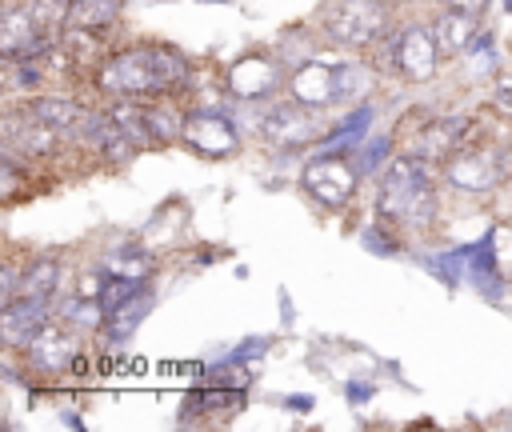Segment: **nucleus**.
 Instances as JSON below:
<instances>
[{
    "label": "nucleus",
    "mask_w": 512,
    "mask_h": 432,
    "mask_svg": "<svg viewBox=\"0 0 512 432\" xmlns=\"http://www.w3.org/2000/svg\"><path fill=\"white\" fill-rule=\"evenodd\" d=\"M24 360H28V368L40 372V376H60V372H68V368L76 364V332H72L64 320L52 316V320L28 340Z\"/></svg>",
    "instance_id": "obj_9"
},
{
    "label": "nucleus",
    "mask_w": 512,
    "mask_h": 432,
    "mask_svg": "<svg viewBox=\"0 0 512 432\" xmlns=\"http://www.w3.org/2000/svg\"><path fill=\"white\" fill-rule=\"evenodd\" d=\"M180 144L200 152V156H236L240 152V132L232 124V116L224 108H188L184 112V132H180Z\"/></svg>",
    "instance_id": "obj_7"
},
{
    "label": "nucleus",
    "mask_w": 512,
    "mask_h": 432,
    "mask_svg": "<svg viewBox=\"0 0 512 432\" xmlns=\"http://www.w3.org/2000/svg\"><path fill=\"white\" fill-rule=\"evenodd\" d=\"M56 320H64L72 332H104L108 328V308H104V300H96V296H68V304L56 312Z\"/></svg>",
    "instance_id": "obj_22"
},
{
    "label": "nucleus",
    "mask_w": 512,
    "mask_h": 432,
    "mask_svg": "<svg viewBox=\"0 0 512 432\" xmlns=\"http://www.w3.org/2000/svg\"><path fill=\"white\" fill-rule=\"evenodd\" d=\"M68 8H72V0H28V12L36 16V24L52 36H60L68 28Z\"/></svg>",
    "instance_id": "obj_25"
},
{
    "label": "nucleus",
    "mask_w": 512,
    "mask_h": 432,
    "mask_svg": "<svg viewBox=\"0 0 512 432\" xmlns=\"http://www.w3.org/2000/svg\"><path fill=\"white\" fill-rule=\"evenodd\" d=\"M472 132H476V124H472V116H440V120H428V124H420L416 128V136L408 140V152L412 156H420V160H448L456 148H464L468 140H472Z\"/></svg>",
    "instance_id": "obj_12"
},
{
    "label": "nucleus",
    "mask_w": 512,
    "mask_h": 432,
    "mask_svg": "<svg viewBox=\"0 0 512 432\" xmlns=\"http://www.w3.org/2000/svg\"><path fill=\"white\" fill-rule=\"evenodd\" d=\"M52 300H40V296H12L4 300L0 308V340L12 348V352H24L28 340L52 320Z\"/></svg>",
    "instance_id": "obj_14"
},
{
    "label": "nucleus",
    "mask_w": 512,
    "mask_h": 432,
    "mask_svg": "<svg viewBox=\"0 0 512 432\" xmlns=\"http://www.w3.org/2000/svg\"><path fill=\"white\" fill-rule=\"evenodd\" d=\"M376 212L392 228L432 224V216H436V184H432L428 160H420L412 152L392 156L388 168H384V176H380Z\"/></svg>",
    "instance_id": "obj_2"
},
{
    "label": "nucleus",
    "mask_w": 512,
    "mask_h": 432,
    "mask_svg": "<svg viewBox=\"0 0 512 432\" xmlns=\"http://www.w3.org/2000/svg\"><path fill=\"white\" fill-rule=\"evenodd\" d=\"M280 84V68L272 56H240L232 68H228V92L236 100H252V96H264Z\"/></svg>",
    "instance_id": "obj_16"
},
{
    "label": "nucleus",
    "mask_w": 512,
    "mask_h": 432,
    "mask_svg": "<svg viewBox=\"0 0 512 432\" xmlns=\"http://www.w3.org/2000/svg\"><path fill=\"white\" fill-rule=\"evenodd\" d=\"M56 40L60 36H52L36 24V16L28 12V0L4 8V24H0V56L4 60H40Z\"/></svg>",
    "instance_id": "obj_8"
},
{
    "label": "nucleus",
    "mask_w": 512,
    "mask_h": 432,
    "mask_svg": "<svg viewBox=\"0 0 512 432\" xmlns=\"http://www.w3.org/2000/svg\"><path fill=\"white\" fill-rule=\"evenodd\" d=\"M440 176L452 192H464V196H488L500 180H504V164H500V152L496 148H476V144H464L456 148L444 164H440Z\"/></svg>",
    "instance_id": "obj_5"
},
{
    "label": "nucleus",
    "mask_w": 512,
    "mask_h": 432,
    "mask_svg": "<svg viewBox=\"0 0 512 432\" xmlns=\"http://www.w3.org/2000/svg\"><path fill=\"white\" fill-rule=\"evenodd\" d=\"M192 84V64L180 48L172 44H132L96 64V88L108 96H128V100H156V96H176Z\"/></svg>",
    "instance_id": "obj_1"
},
{
    "label": "nucleus",
    "mask_w": 512,
    "mask_h": 432,
    "mask_svg": "<svg viewBox=\"0 0 512 432\" xmlns=\"http://www.w3.org/2000/svg\"><path fill=\"white\" fill-rule=\"evenodd\" d=\"M440 8H456V12H468V16H480L488 8V0H440Z\"/></svg>",
    "instance_id": "obj_27"
},
{
    "label": "nucleus",
    "mask_w": 512,
    "mask_h": 432,
    "mask_svg": "<svg viewBox=\"0 0 512 432\" xmlns=\"http://www.w3.org/2000/svg\"><path fill=\"white\" fill-rule=\"evenodd\" d=\"M100 268H104L108 276L148 280V276H152V268H156V260H152L140 244H120V248H108V252L100 256Z\"/></svg>",
    "instance_id": "obj_21"
},
{
    "label": "nucleus",
    "mask_w": 512,
    "mask_h": 432,
    "mask_svg": "<svg viewBox=\"0 0 512 432\" xmlns=\"http://www.w3.org/2000/svg\"><path fill=\"white\" fill-rule=\"evenodd\" d=\"M60 280H64V264L60 256H32L20 272V292L16 296H40V300H52L60 292Z\"/></svg>",
    "instance_id": "obj_19"
},
{
    "label": "nucleus",
    "mask_w": 512,
    "mask_h": 432,
    "mask_svg": "<svg viewBox=\"0 0 512 432\" xmlns=\"http://www.w3.org/2000/svg\"><path fill=\"white\" fill-rule=\"evenodd\" d=\"M300 188L320 208H344L356 196V164L344 152H316L300 168Z\"/></svg>",
    "instance_id": "obj_4"
},
{
    "label": "nucleus",
    "mask_w": 512,
    "mask_h": 432,
    "mask_svg": "<svg viewBox=\"0 0 512 432\" xmlns=\"http://www.w3.org/2000/svg\"><path fill=\"white\" fill-rule=\"evenodd\" d=\"M496 100H500L504 108H512V72H500V76H496Z\"/></svg>",
    "instance_id": "obj_28"
},
{
    "label": "nucleus",
    "mask_w": 512,
    "mask_h": 432,
    "mask_svg": "<svg viewBox=\"0 0 512 432\" xmlns=\"http://www.w3.org/2000/svg\"><path fill=\"white\" fill-rule=\"evenodd\" d=\"M320 32L340 48H372L392 32V4L384 0H328Z\"/></svg>",
    "instance_id": "obj_3"
},
{
    "label": "nucleus",
    "mask_w": 512,
    "mask_h": 432,
    "mask_svg": "<svg viewBox=\"0 0 512 432\" xmlns=\"http://www.w3.org/2000/svg\"><path fill=\"white\" fill-rule=\"evenodd\" d=\"M144 292V280H128V276H108V284H104V292H100V300H104V308H108V316L116 312V308H124L132 296H140Z\"/></svg>",
    "instance_id": "obj_26"
},
{
    "label": "nucleus",
    "mask_w": 512,
    "mask_h": 432,
    "mask_svg": "<svg viewBox=\"0 0 512 432\" xmlns=\"http://www.w3.org/2000/svg\"><path fill=\"white\" fill-rule=\"evenodd\" d=\"M144 124H148L152 148L156 144H180L184 112L172 104V96H156V100H144Z\"/></svg>",
    "instance_id": "obj_20"
},
{
    "label": "nucleus",
    "mask_w": 512,
    "mask_h": 432,
    "mask_svg": "<svg viewBox=\"0 0 512 432\" xmlns=\"http://www.w3.org/2000/svg\"><path fill=\"white\" fill-rule=\"evenodd\" d=\"M344 76H348V68H332V64H320V60H300L288 72V96L308 104V108H328L344 96Z\"/></svg>",
    "instance_id": "obj_10"
},
{
    "label": "nucleus",
    "mask_w": 512,
    "mask_h": 432,
    "mask_svg": "<svg viewBox=\"0 0 512 432\" xmlns=\"http://www.w3.org/2000/svg\"><path fill=\"white\" fill-rule=\"evenodd\" d=\"M440 48H436V36H432V24H408L396 32V72L412 84H424L436 76L440 68Z\"/></svg>",
    "instance_id": "obj_11"
},
{
    "label": "nucleus",
    "mask_w": 512,
    "mask_h": 432,
    "mask_svg": "<svg viewBox=\"0 0 512 432\" xmlns=\"http://www.w3.org/2000/svg\"><path fill=\"white\" fill-rule=\"evenodd\" d=\"M316 112L320 108H308V104H300V100H280V104H272L268 112H264V120H260V136L272 144V148H288V152H300V148H308V144H316L320 140V120H316Z\"/></svg>",
    "instance_id": "obj_6"
},
{
    "label": "nucleus",
    "mask_w": 512,
    "mask_h": 432,
    "mask_svg": "<svg viewBox=\"0 0 512 432\" xmlns=\"http://www.w3.org/2000/svg\"><path fill=\"white\" fill-rule=\"evenodd\" d=\"M384 4H392V8H396V4H408V0H384Z\"/></svg>",
    "instance_id": "obj_29"
},
{
    "label": "nucleus",
    "mask_w": 512,
    "mask_h": 432,
    "mask_svg": "<svg viewBox=\"0 0 512 432\" xmlns=\"http://www.w3.org/2000/svg\"><path fill=\"white\" fill-rule=\"evenodd\" d=\"M120 8H124V0H72L68 24L88 28V32H108L120 20Z\"/></svg>",
    "instance_id": "obj_23"
},
{
    "label": "nucleus",
    "mask_w": 512,
    "mask_h": 432,
    "mask_svg": "<svg viewBox=\"0 0 512 432\" xmlns=\"http://www.w3.org/2000/svg\"><path fill=\"white\" fill-rule=\"evenodd\" d=\"M72 136H76L88 152H96L100 160H108V164H120V160H128L132 152H140V148L132 144V136L116 124L112 112H84V120L76 124Z\"/></svg>",
    "instance_id": "obj_15"
},
{
    "label": "nucleus",
    "mask_w": 512,
    "mask_h": 432,
    "mask_svg": "<svg viewBox=\"0 0 512 432\" xmlns=\"http://www.w3.org/2000/svg\"><path fill=\"white\" fill-rule=\"evenodd\" d=\"M476 20L480 16H468V12H456V8H440L428 24H432V36H436V48L444 60L460 56L472 40H476Z\"/></svg>",
    "instance_id": "obj_17"
},
{
    "label": "nucleus",
    "mask_w": 512,
    "mask_h": 432,
    "mask_svg": "<svg viewBox=\"0 0 512 432\" xmlns=\"http://www.w3.org/2000/svg\"><path fill=\"white\" fill-rule=\"evenodd\" d=\"M148 308H152V292L144 288L140 296H132L124 308H116V312L108 316V328H104V332H108V336H116V340L132 336V332H136V324L144 320V312H148Z\"/></svg>",
    "instance_id": "obj_24"
},
{
    "label": "nucleus",
    "mask_w": 512,
    "mask_h": 432,
    "mask_svg": "<svg viewBox=\"0 0 512 432\" xmlns=\"http://www.w3.org/2000/svg\"><path fill=\"white\" fill-rule=\"evenodd\" d=\"M24 108H28L36 120H44L48 128L64 132V136H72L76 124L84 120V108H80L72 96H44V92H40V96H28Z\"/></svg>",
    "instance_id": "obj_18"
},
{
    "label": "nucleus",
    "mask_w": 512,
    "mask_h": 432,
    "mask_svg": "<svg viewBox=\"0 0 512 432\" xmlns=\"http://www.w3.org/2000/svg\"><path fill=\"white\" fill-rule=\"evenodd\" d=\"M60 136H64V132H56V128H48L44 120H36L24 104H20L16 112H8V120H4V152L20 156V160L56 156Z\"/></svg>",
    "instance_id": "obj_13"
}]
</instances>
